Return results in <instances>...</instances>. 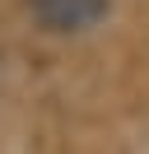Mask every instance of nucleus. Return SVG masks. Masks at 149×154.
Instances as JSON below:
<instances>
[{"label":"nucleus","mask_w":149,"mask_h":154,"mask_svg":"<svg viewBox=\"0 0 149 154\" xmlns=\"http://www.w3.org/2000/svg\"><path fill=\"white\" fill-rule=\"evenodd\" d=\"M28 10L47 33H89L107 19L112 0H28Z\"/></svg>","instance_id":"obj_1"}]
</instances>
